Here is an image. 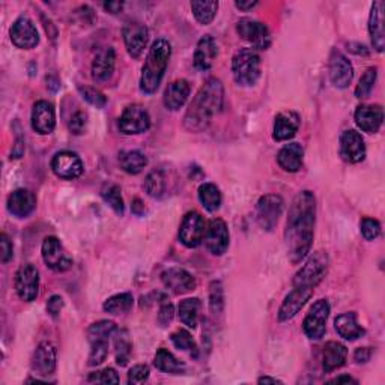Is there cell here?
<instances>
[{
    "instance_id": "obj_44",
    "label": "cell",
    "mask_w": 385,
    "mask_h": 385,
    "mask_svg": "<svg viewBox=\"0 0 385 385\" xmlns=\"http://www.w3.org/2000/svg\"><path fill=\"white\" fill-rule=\"evenodd\" d=\"M377 76H378V69L377 68H368L366 73H364L360 78L358 86L356 89V97L363 99L368 98L372 92V89L374 86V82H377Z\"/></svg>"
},
{
    "instance_id": "obj_54",
    "label": "cell",
    "mask_w": 385,
    "mask_h": 385,
    "mask_svg": "<svg viewBox=\"0 0 385 385\" xmlns=\"http://www.w3.org/2000/svg\"><path fill=\"white\" fill-rule=\"evenodd\" d=\"M62 307H64V300L59 295H53L47 302V312L50 313V316H53V318L59 316V313H60V310H62Z\"/></svg>"
},
{
    "instance_id": "obj_49",
    "label": "cell",
    "mask_w": 385,
    "mask_h": 385,
    "mask_svg": "<svg viewBox=\"0 0 385 385\" xmlns=\"http://www.w3.org/2000/svg\"><path fill=\"white\" fill-rule=\"evenodd\" d=\"M88 381L89 382H97V384H118L119 377H118V373H116L115 369L107 368L104 370L90 373Z\"/></svg>"
},
{
    "instance_id": "obj_19",
    "label": "cell",
    "mask_w": 385,
    "mask_h": 385,
    "mask_svg": "<svg viewBox=\"0 0 385 385\" xmlns=\"http://www.w3.org/2000/svg\"><path fill=\"white\" fill-rule=\"evenodd\" d=\"M161 281H163V285L169 290L176 293V295L191 292L196 288V279L187 270L176 267L161 272Z\"/></svg>"
},
{
    "instance_id": "obj_10",
    "label": "cell",
    "mask_w": 385,
    "mask_h": 385,
    "mask_svg": "<svg viewBox=\"0 0 385 385\" xmlns=\"http://www.w3.org/2000/svg\"><path fill=\"white\" fill-rule=\"evenodd\" d=\"M237 32L241 39H244L253 48L267 50L270 47L271 38L268 27L253 18H242L237 24Z\"/></svg>"
},
{
    "instance_id": "obj_42",
    "label": "cell",
    "mask_w": 385,
    "mask_h": 385,
    "mask_svg": "<svg viewBox=\"0 0 385 385\" xmlns=\"http://www.w3.org/2000/svg\"><path fill=\"white\" fill-rule=\"evenodd\" d=\"M145 190L150 197L158 199L163 196V192L166 190V181H164L163 172H160V170L150 172L145 181Z\"/></svg>"
},
{
    "instance_id": "obj_16",
    "label": "cell",
    "mask_w": 385,
    "mask_h": 385,
    "mask_svg": "<svg viewBox=\"0 0 385 385\" xmlns=\"http://www.w3.org/2000/svg\"><path fill=\"white\" fill-rule=\"evenodd\" d=\"M52 169L57 178L76 179L83 174V163L74 152L62 150L53 157Z\"/></svg>"
},
{
    "instance_id": "obj_2",
    "label": "cell",
    "mask_w": 385,
    "mask_h": 385,
    "mask_svg": "<svg viewBox=\"0 0 385 385\" xmlns=\"http://www.w3.org/2000/svg\"><path fill=\"white\" fill-rule=\"evenodd\" d=\"M225 89L218 78H209L199 89L184 116V127L191 133H200L209 127L211 120L223 107Z\"/></svg>"
},
{
    "instance_id": "obj_46",
    "label": "cell",
    "mask_w": 385,
    "mask_h": 385,
    "mask_svg": "<svg viewBox=\"0 0 385 385\" xmlns=\"http://www.w3.org/2000/svg\"><path fill=\"white\" fill-rule=\"evenodd\" d=\"M90 344H92V349L89 354V366H99L108 356V340H98Z\"/></svg>"
},
{
    "instance_id": "obj_23",
    "label": "cell",
    "mask_w": 385,
    "mask_h": 385,
    "mask_svg": "<svg viewBox=\"0 0 385 385\" xmlns=\"http://www.w3.org/2000/svg\"><path fill=\"white\" fill-rule=\"evenodd\" d=\"M36 208V197L29 190L20 188L13 191L8 197V211L18 218H26Z\"/></svg>"
},
{
    "instance_id": "obj_32",
    "label": "cell",
    "mask_w": 385,
    "mask_h": 385,
    "mask_svg": "<svg viewBox=\"0 0 385 385\" xmlns=\"http://www.w3.org/2000/svg\"><path fill=\"white\" fill-rule=\"evenodd\" d=\"M334 326H336V331L339 336L344 340H357L361 336H364V328L358 326L357 315L354 312L343 313V315L337 316L334 321Z\"/></svg>"
},
{
    "instance_id": "obj_7",
    "label": "cell",
    "mask_w": 385,
    "mask_h": 385,
    "mask_svg": "<svg viewBox=\"0 0 385 385\" xmlns=\"http://www.w3.org/2000/svg\"><path fill=\"white\" fill-rule=\"evenodd\" d=\"M206 225L205 220L199 212L191 211L186 214L184 220L181 223L179 229V239L182 244L188 248H196L202 244V241L205 238Z\"/></svg>"
},
{
    "instance_id": "obj_47",
    "label": "cell",
    "mask_w": 385,
    "mask_h": 385,
    "mask_svg": "<svg viewBox=\"0 0 385 385\" xmlns=\"http://www.w3.org/2000/svg\"><path fill=\"white\" fill-rule=\"evenodd\" d=\"M78 92L80 95L83 97L85 101L90 106H95L97 108H103L107 104V98L103 92H99V90L89 88V86H78Z\"/></svg>"
},
{
    "instance_id": "obj_4",
    "label": "cell",
    "mask_w": 385,
    "mask_h": 385,
    "mask_svg": "<svg viewBox=\"0 0 385 385\" xmlns=\"http://www.w3.org/2000/svg\"><path fill=\"white\" fill-rule=\"evenodd\" d=\"M232 73L241 86H255L260 77V57L255 48H242L232 59Z\"/></svg>"
},
{
    "instance_id": "obj_11",
    "label": "cell",
    "mask_w": 385,
    "mask_h": 385,
    "mask_svg": "<svg viewBox=\"0 0 385 385\" xmlns=\"http://www.w3.org/2000/svg\"><path fill=\"white\" fill-rule=\"evenodd\" d=\"M15 290L18 297L26 302L36 300L39 293V272L32 263L22 265L15 272Z\"/></svg>"
},
{
    "instance_id": "obj_53",
    "label": "cell",
    "mask_w": 385,
    "mask_h": 385,
    "mask_svg": "<svg viewBox=\"0 0 385 385\" xmlns=\"http://www.w3.org/2000/svg\"><path fill=\"white\" fill-rule=\"evenodd\" d=\"M0 247H2V262L8 263L14 256V248H13V242L9 241L8 235L2 234L0 237Z\"/></svg>"
},
{
    "instance_id": "obj_55",
    "label": "cell",
    "mask_w": 385,
    "mask_h": 385,
    "mask_svg": "<svg viewBox=\"0 0 385 385\" xmlns=\"http://www.w3.org/2000/svg\"><path fill=\"white\" fill-rule=\"evenodd\" d=\"M372 357V349L370 348H358L354 354V360L357 363H368Z\"/></svg>"
},
{
    "instance_id": "obj_26",
    "label": "cell",
    "mask_w": 385,
    "mask_h": 385,
    "mask_svg": "<svg viewBox=\"0 0 385 385\" xmlns=\"http://www.w3.org/2000/svg\"><path fill=\"white\" fill-rule=\"evenodd\" d=\"M300 116L298 113L292 110L288 111H281V113L277 115L276 122H274V140L277 141H286L290 140L293 136L297 134V131L300 128Z\"/></svg>"
},
{
    "instance_id": "obj_62",
    "label": "cell",
    "mask_w": 385,
    "mask_h": 385,
    "mask_svg": "<svg viewBox=\"0 0 385 385\" xmlns=\"http://www.w3.org/2000/svg\"><path fill=\"white\" fill-rule=\"evenodd\" d=\"M259 384H281L280 379H276V378H270V377H263V378H259L258 381Z\"/></svg>"
},
{
    "instance_id": "obj_28",
    "label": "cell",
    "mask_w": 385,
    "mask_h": 385,
    "mask_svg": "<svg viewBox=\"0 0 385 385\" xmlns=\"http://www.w3.org/2000/svg\"><path fill=\"white\" fill-rule=\"evenodd\" d=\"M115 50L113 48H104L95 56L92 64V77L95 82H106L115 71Z\"/></svg>"
},
{
    "instance_id": "obj_13",
    "label": "cell",
    "mask_w": 385,
    "mask_h": 385,
    "mask_svg": "<svg viewBox=\"0 0 385 385\" xmlns=\"http://www.w3.org/2000/svg\"><path fill=\"white\" fill-rule=\"evenodd\" d=\"M11 41L17 48L30 50L38 46L39 35L32 20L26 15L18 17L11 27Z\"/></svg>"
},
{
    "instance_id": "obj_39",
    "label": "cell",
    "mask_w": 385,
    "mask_h": 385,
    "mask_svg": "<svg viewBox=\"0 0 385 385\" xmlns=\"http://www.w3.org/2000/svg\"><path fill=\"white\" fill-rule=\"evenodd\" d=\"M116 323L113 321H98L88 330L89 342H98V340H108L116 332Z\"/></svg>"
},
{
    "instance_id": "obj_36",
    "label": "cell",
    "mask_w": 385,
    "mask_h": 385,
    "mask_svg": "<svg viewBox=\"0 0 385 385\" xmlns=\"http://www.w3.org/2000/svg\"><path fill=\"white\" fill-rule=\"evenodd\" d=\"M199 200L205 206V209L214 212L221 205V192L217 186L206 182V184H202L199 187Z\"/></svg>"
},
{
    "instance_id": "obj_20",
    "label": "cell",
    "mask_w": 385,
    "mask_h": 385,
    "mask_svg": "<svg viewBox=\"0 0 385 385\" xmlns=\"http://www.w3.org/2000/svg\"><path fill=\"white\" fill-rule=\"evenodd\" d=\"M56 127L55 106L48 101H38L32 110V128L38 134H52Z\"/></svg>"
},
{
    "instance_id": "obj_8",
    "label": "cell",
    "mask_w": 385,
    "mask_h": 385,
    "mask_svg": "<svg viewBox=\"0 0 385 385\" xmlns=\"http://www.w3.org/2000/svg\"><path fill=\"white\" fill-rule=\"evenodd\" d=\"M149 127H150V116L148 113V110L140 104L128 106L119 119L120 133L127 136L145 133V131L149 130Z\"/></svg>"
},
{
    "instance_id": "obj_40",
    "label": "cell",
    "mask_w": 385,
    "mask_h": 385,
    "mask_svg": "<svg viewBox=\"0 0 385 385\" xmlns=\"http://www.w3.org/2000/svg\"><path fill=\"white\" fill-rule=\"evenodd\" d=\"M115 348H116V363L119 366H127L131 352H133V343L130 340V336L127 331H120L115 339Z\"/></svg>"
},
{
    "instance_id": "obj_15",
    "label": "cell",
    "mask_w": 385,
    "mask_h": 385,
    "mask_svg": "<svg viewBox=\"0 0 385 385\" xmlns=\"http://www.w3.org/2000/svg\"><path fill=\"white\" fill-rule=\"evenodd\" d=\"M205 244L206 248L216 256L225 255L229 247V229L227 225L221 218H214L209 221L205 232Z\"/></svg>"
},
{
    "instance_id": "obj_38",
    "label": "cell",
    "mask_w": 385,
    "mask_h": 385,
    "mask_svg": "<svg viewBox=\"0 0 385 385\" xmlns=\"http://www.w3.org/2000/svg\"><path fill=\"white\" fill-rule=\"evenodd\" d=\"M191 11L200 24H209L216 18L218 2H191Z\"/></svg>"
},
{
    "instance_id": "obj_27",
    "label": "cell",
    "mask_w": 385,
    "mask_h": 385,
    "mask_svg": "<svg viewBox=\"0 0 385 385\" xmlns=\"http://www.w3.org/2000/svg\"><path fill=\"white\" fill-rule=\"evenodd\" d=\"M218 55L216 39L206 35L200 39L195 52V66L200 71H208Z\"/></svg>"
},
{
    "instance_id": "obj_52",
    "label": "cell",
    "mask_w": 385,
    "mask_h": 385,
    "mask_svg": "<svg viewBox=\"0 0 385 385\" xmlns=\"http://www.w3.org/2000/svg\"><path fill=\"white\" fill-rule=\"evenodd\" d=\"M174 313H175V309L170 302L161 304L160 312H158V322L161 323V327L169 326V323L172 322V319H174Z\"/></svg>"
},
{
    "instance_id": "obj_45",
    "label": "cell",
    "mask_w": 385,
    "mask_h": 385,
    "mask_svg": "<svg viewBox=\"0 0 385 385\" xmlns=\"http://www.w3.org/2000/svg\"><path fill=\"white\" fill-rule=\"evenodd\" d=\"M172 342H174L175 346L178 349H182V351H187L190 354H197V344L195 342V339L191 337V334L186 330H178L175 331L174 334H172Z\"/></svg>"
},
{
    "instance_id": "obj_30",
    "label": "cell",
    "mask_w": 385,
    "mask_h": 385,
    "mask_svg": "<svg viewBox=\"0 0 385 385\" xmlns=\"http://www.w3.org/2000/svg\"><path fill=\"white\" fill-rule=\"evenodd\" d=\"M302 157H304L302 146L300 144H289L280 149V152L277 154V163L285 172L295 174V172H298L302 166Z\"/></svg>"
},
{
    "instance_id": "obj_33",
    "label": "cell",
    "mask_w": 385,
    "mask_h": 385,
    "mask_svg": "<svg viewBox=\"0 0 385 385\" xmlns=\"http://www.w3.org/2000/svg\"><path fill=\"white\" fill-rule=\"evenodd\" d=\"M119 164L127 174L137 175L148 166V158L140 150H122L119 154Z\"/></svg>"
},
{
    "instance_id": "obj_25",
    "label": "cell",
    "mask_w": 385,
    "mask_h": 385,
    "mask_svg": "<svg viewBox=\"0 0 385 385\" xmlns=\"http://www.w3.org/2000/svg\"><path fill=\"white\" fill-rule=\"evenodd\" d=\"M384 4L374 2L372 5V11L369 17V34L372 39V46L378 53L384 52L385 47V34H384Z\"/></svg>"
},
{
    "instance_id": "obj_18",
    "label": "cell",
    "mask_w": 385,
    "mask_h": 385,
    "mask_svg": "<svg viewBox=\"0 0 385 385\" xmlns=\"http://www.w3.org/2000/svg\"><path fill=\"white\" fill-rule=\"evenodd\" d=\"M122 35H124V43L128 50V55L134 59L140 57L141 53L145 52L148 39H149L148 27L136 22H130L124 26Z\"/></svg>"
},
{
    "instance_id": "obj_57",
    "label": "cell",
    "mask_w": 385,
    "mask_h": 385,
    "mask_svg": "<svg viewBox=\"0 0 385 385\" xmlns=\"http://www.w3.org/2000/svg\"><path fill=\"white\" fill-rule=\"evenodd\" d=\"M23 154H24V141L22 139H18L15 146H14L13 155H14V158H20Z\"/></svg>"
},
{
    "instance_id": "obj_9",
    "label": "cell",
    "mask_w": 385,
    "mask_h": 385,
    "mask_svg": "<svg viewBox=\"0 0 385 385\" xmlns=\"http://www.w3.org/2000/svg\"><path fill=\"white\" fill-rule=\"evenodd\" d=\"M283 208H285V202L277 195H265L262 196L258 202V223L259 226L271 232L277 226L279 218L283 212Z\"/></svg>"
},
{
    "instance_id": "obj_50",
    "label": "cell",
    "mask_w": 385,
    "mask_h": 385,
    "mask_svg": "<svg viewBox=\"0 0 385 385\" xmlns=\"http://www.w3.org/2000/svg\"><path fill=\"white\" fill-rule=\"evenodd\" d=\"M86 125H88V113H85L83 110H78L77 113H74L73 118H71L69 122H68L69 131L76 136L83 134L85 130H86Z\"/></svg>"
},
{
    "instance_id": "obj_1",
    "label": "cell",
    "mask_w": 385,
    "mask_h": 385,
    "mask_svg": "<svg viewBox=\"0 0 385 385\" xmlns=\"http://www.w3.org/2000/svg\"><path fill=\"white\" fill-rule=\"evenodd\" d=\"M316 220V199L312 191H301L293 197L285 230L288 258L300 263L307 258L313 242V227Z\"/></svg>"
},
{
    "instance_id": "obj_29",
    "label": "cell",
    "mask_w": 385,
    "mask_h": 385,
    "mask_svg": "<svg viewBox=\"0 0 385 385\" xmlns=\"http://www.w3.org/2000/svg\"><path fill=\"white\" fill-rule=\"evenodd\" d=\"M348 357V349L340 342H328L323 348L322 368L326 373L340 369Z\"/></svg>"
},
{
    "instance_id": "obj_35",
    "label": "cell",
    "mask_w": 385,
    "mask_h": 385,
    "mask_svg": "<svg viewBox=\"0 0 385 385\" xmlns=\"http://www.w3.org/2000/svg\"><path fill=\"white\" fill-rule=\"evenodd\" d=\"M154 364L155 368L161 372L164 373H172V374H179L184 372L186 366L182 364L174 354H172L170 351L161 348L157 351L155 354V358H154Z\"/></svg>"
},
{
    "instance_id": "obj_56",
    "label": "cell",
    "mask_w": 385,
    "mask_h": 385,
    "mask_svg": "<svg viewBox=\"0 0 385 385\" xmlns=\"http://www.w3.org/2000/svg\"><path fill=\"white\" fill-rule=\"evenodd\" d=\"M124 8V4L122 2H108V4H104V9L111 14H118L122 11Z\"/></svg>"
},
{
    "instance_id": "obj_34",
    "label": "cell",
    "mask_w": 385,
    "mask_h": 385,
    "mask_svg": "<svg viewBox=\"0 0 385 385\" xmlns=\"http://www.w3.org/2000/svg\"><path fill=\"white\" fill-rule=\"evenodd\" d=\"M200 300L199 298H187L184 301H181L179 304V319L181 322L187 326L188 328L195 330L197 327L199 322V315H200Z\"/></svg>"
},
{
    "instance_id": "obj_6",
    "label": "cell",
    "mask_w": 385,
    "mask_h": 385,
    "mask_svg": "<svg viewBox=\"0 0 385 385\" xmlns=\"http://www.w3.org/2000/svg\"><path fill=\"white\" fill-rule=\"evenodd\" d=\"M330 316V304L327 300H318L310 307L306 319L302 322V328L306 336L312 340L323 337L327 330V321Z\"/></svg>"
},
{
    "instance_id": "obj_31",
    "label": "cell",
    "mask_w": 385,
    "mask_h": 385,
    "mask_svg": "<svg viewBox=\"0 0 385 385\" xmlns=\"http://www.w3.org/2000/svg\"><path fill=\"white\" fill-rule=\"evenodd\" d=\"M190 83L187 80L181 78V80H175V82H172L166 92H164V106L169 110H178L182 106L186 104V101L190 97Z\"/></svg>"
},
{
    "instance_id": "obj_43",
    "label": "cell",
    "mask_w": 385,
    "mask_h": 385,
    "mask_svg": "<svg viewBox=\"0 0 385 385\" xmlns=\"http://www.w3.org/2000/svg\"><path fill=\"white\" fill-rule=\"evenodd\" d=\"M209 309L212 315H221L225 309V292L220 281H212L209 286Z\"/></svg>"
},
{
    "instance_id": "obj_51",
    "label": "cell",
    "mask_w": 385,
    "mask_h": 385,
    "mask_svg": "<svg viewBox=\"0 0 385 385\" xmlns=\"http://www.w3.org/2000/svg\"><path fill=\"white\" fill-rule=\"evenodd\" d=\"M149 378V368L145 364L134 366L128 373V384H144Z\"/></svg>"
},
{
    "instance_id": "obj_21",
    "label": "cell",
    "mask_w": 385,
    "mask_h": 385,
    "mask_svg": "<svg viewBox=\"0 0 385 385\" xmlns=\"http://www.w3.org/2000/svg\"><path fill=\"white\" fill-rule=\"evenodd\" d=\"M313 289L312 288H293V290L283 301L279 310V321L285 322L292 319L297 313L306 306V302L312 298Z\"/></svg>"
},
{
    "instance_id": "obj_12",
    "label": "cell",
    "mask_w": 385,
    "mask_h": 385,
    "mask_svg": "<svg viewBox=\"0 0 385 385\" xmlns=\"http://www.w3.org/2000/svg\"><path fill=\"white\" fill-rule=\"evenodd\" d=\"M43 259L46 265L56 272H64L73 267V259H71L64 246L56 237H47L43 242Z\"/></svg>"
},
{
    "instance_id": "obj_5",
    "label": "cell",
    "mask_w": 385,
    "mask_h": 385,
    "mask_svg": "<svg viewBox=\"0 0 385 385\" xmlns=\"http://www.w3.org/2000/svg\"><path fill=\"white\" fill-rule=\"evenodd\" d=\"M327 253L316 251L306 260L300 271L293 277V288H312L315 289L328 271Z\"/></svg>"
},
{
    "instance_id": "obj_17",
    "label": "cell",
    "mask_w": 385,
    "mask_h": 385,
    "mask_svg": "<svg viewBox=\"0 0 385 385\" xmlns=\"http://www.w3.org/2000/svg\"><path fill=\"white\" fill-rule=\"evenodd\" d=\"M328 71H330L331 83L336 88L344 89L351 85L354 78V68L348 60V57L342 55L340 52H337V50H332Z\"/></svg>"
},
{
    "instance_id": "obj_37",
    "label": "cell",
    "mask_w": 385,
    "mask_h": 385,
    "mask_svg": "<svg viewBox=\"0 0 385 385\" xmlns=\"http://www.w3.org/2000/svg\"><path fill=\"white\" fill-rule=\"evenodd\" d=\"M133 295L128 292L124 293H118V295L110 297L104 302V310L110 315H124V313L130 312L131 307H133Z\"/></svg>"
},
{
    "instance_id": "obj_41",
    "label": "cell",
    "mask_w": 385,
    "mask_h": 385,
    "mask_svg": "<svg viewBox=\"0 0 385 385\" xmlns=\"http://www.w3.org/2000/svg\"><path fill=\"white\" fill-rule=\"evenodd\" d=\"M101 196L110 205V208L113 209L118 216L124 214V199L122 195H120V188L115 184H107L101 190Z\"/></svg>"
},
{
    "instance_id": "obj_14",
    "label": "cell",
    "mask_w": 385,
    "mask_h": 385,
    "mask_svg": "<svg viewBox=\"0 0 385 385\" xmlns=\"http://www.w3.org/2000/svg\"><path fill=\"white\" fill-rule=\"evenodd\" d=\"M340 157L346 163L356 164L366 157V145L364 139L356 130L343 131L340 136Z\"/></svg>"
},
{
    "instance_id": "obj_24",
    "label": "cell",
    "mask_w": 385,
    "mask_h": 385,
    "mask_svg": "<svg viewBox=\"0 0 385 385\" xmlns=\"http://www.w3.org/2000/svg\"><path fill=\"white\" fill-rule=\"evenodd\" d=\"M34 370L41 374V377H48L53 374L56 370V349L52 343L43 342L38 344V348L34 354Z\"/></svg>"
},
{
    "instance_id": "obj_61",
    "label": "cell",
    "mask_w": 385,
    "mask_h": 385,
    "mask_svg": "<svg viewBox=\"0 0 385 385\" xmlns=\"http://www.w3.org/2000/svg\"><path fill=\"white\" fill-rule=\"evenodd\" d=\"M47 86L50 88V89H52L53 90V92H56V90L60 88V82H59V80L55 77V76H52V77H47Z\"/></svg>"
},
{
    "instance_id": "obj_22",
    "label": "cell",
    "mask_w": 385,
    "mask_h": 385,
    "mask_svg": "<svg viewBox=\"0 0 385 385\" xmlns=\"http://www.w3.org/2000/svg\"><path fill=\"white\" fill-rule=\"evenodd\" d=\"M356 122L358 128L364 133L374 134L378 133L384 122V110L381 106L373 104V106H360L356 110Z\"/></svg>"
},
{
    "instance_id": "obj_58",
    "label": "cell",
    "mask_w": 385,
    "mask_h": 385,
    "mask_svg": "<svg viewBox=\"0 0 385 385\" xmlns=\"http://www.w3.org/2000/svg\"><path fill=\"white\" fill-rule=\"evenodd\" d=\"M131 209H133V212L136 216H141L145 212V205L141 204V200L140 199H136L133 202V206H131Z\"/></svg>"
},
{
    "instance_id": "obj_48",
    "label": "cell",
    "mask_w": 385,
    "mask_h": 385,
    "mask_svg": "<svg viewBox=\"0 0 385 385\" xmlns=\"http://www.w3.org/2000/svg\"><path fill=\"white\" fill-rule=\"evenodd\" d=\"M360 227H361V235L364 237V239H368V241L377 239L381 234L379 221L374 220V218H369V217L363 218Z\"/></svg>"
},
{
    "instance_id": "obj_59",
    "label": "cell",
    "mask_w": 385,
    "mask_h": 385,
    "mask_svg": "<svg viewBox=\"0 0 385 385\" xmlns=\"http://www.w3.org/2000/svg\"><path fill=\"white\" fill-rule=\"evenodd\" d=\"M256 5H258V2H251V0L250 2H242V0L241 2H235V6L238 9H241V11H250V9H253Z\"/></svg>"
},
{
    "instance_id": "obj_3",
    "label": "cell",
    "mask_w": 385,
    "mask_h": 385,
    "mask_svg": "<svg viewBox=\"0 0 385 385\" xmlns=\"http://www.w3.org/2000/svg\"><path fill=\"white\" fill-rule=\"evenodd\" d=\"M172 55V48L169 41L160 38L152 44L148 57L145 60V65L141 68L140 77V89L141 92L152 95L157 92V89L161 85L166 69L169 65V59Z\"/></svg>"
},
{
    "instance_id": "obj_60",
    "label": "cell",
    "mask_w": 385,
    "mask_h": 385,
    "mask_svg": "<svg viewBox=\"0 0 385 385\" xmlns=\"http://www.w3.org/2000/svg\"><path fill=\"white\" fill-rule=\"evenodd\" d=\"M328 384H357V381L351 377H337L334 379H330Z\"/></svg>"
}]
</instances>
